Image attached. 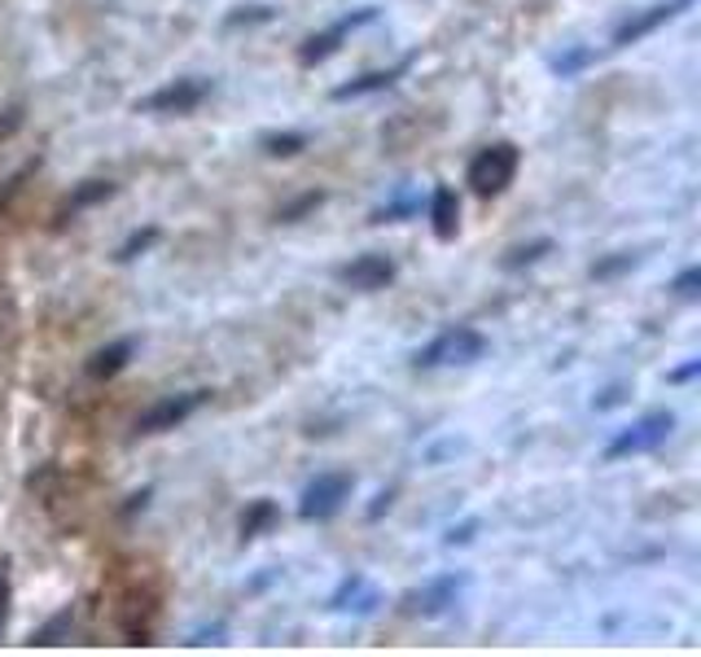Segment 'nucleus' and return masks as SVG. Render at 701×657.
I'll use <instances>...</instances> for the list:
<instances>
[{"instance_id":"20","label":"nucleus","mask_w":701,"mask_h":657,"mask_svg":"<svg viewBox=\"0 0 701 657\" xmlns=\"http://www.w3.org/2000/svg\"><path fill=\"white\" fill-rule=\"evenodd\" d=\"M114 193V185H105V180H92L88 189H79L75 198H70V211H79V207H88V202H97V198H110Z\"/></svg>"},{"instance_id":"21","label":"nucleus","mask_w":701,"mask_h":657,"mask_svg":"<svg viewBox=\"0 0 701 657\" xmlns=\"http://www.w3.org/2000/svg\"><path fill=\"white\" fill-rule=\"evenodd\" d=\"M641 259L636 255H623V259H610V264H597L592 268V277H610V272H623V268H636Z\"/></svg>"},{"instance_id":"22","label":"nucleus","mask_w":701,"mask_h":657,"mask_svg":"<svg viewBox=\"0 0 701 657\" xmlns=\"http://www.w3.org/2000/svg\"><path fill=\"white\" fill-rule=\"evenodd\" d=\"M9 623V561H0V632Z\"/></svg>"},{"instance_id":"3","label":"nucleus","mask_w":701,"mask_h":657,"mask_svg":"<svg viewBox=\"0 0 701 657\" xmlns=\"http://www.w3.org/2000/svg\"><path fill=\"white\" fill-rule=\"evenodd\" d=\"M671 430H676V412H671V408H654V412L636 416L627 430H619V434L610 438V447H605V460L614 465V460H627V456L658 452V447L671 438Z\"/></svg>"},{"instance_id":"15","label":"nucleus","mask_w":701,"mask_h":657,"mask_svg":"<svg viewBox=\"0 0 701 657\" xmlns=\"http://www.w3.org/2000/svg\"><path fill=\"white\" fill-rule=\"evenodd\" d=\"M259 145H264V154H272V158H294L299 149H308V132H268Z\"/></svg>"},{"instance_id":"11","label":"nucleus","mask_w":701,"mask_h":657,"mask_svg":"<svg viewBox=\"0 0 701 657\" xmlns=\"http://www.w3.org/2000/svg\"><path fill=\"white\" fill-rule=\"evenodd\" d=\"M132 355H136V337H114L110 346L92 350V359H88V377H92V381H110V377H119V372L132 364Z\"/></svg>"},{"instance_id":"17","label":"nucleus","mask_w":701,"mask_h":657,"mask_svg":"<svg viewBox=\"0 0 701 657\" xmlns=\"http://www.w3.org/2000/svg\"><path fill=\"white\" fill-rule=\"evenodd\" d=\"M154 242H158V229H145V233H132V237H127V242L119 246V255H114V259H119V264H127V259H136V255H145V250H149Z\"/></svg>"},{"instance_id":"7","label":"nucleus","mask_w":701,"mask_h":657,"mask_svg":"<svg viewBox=\"0 0 701 657\" xmlns=\"http://www.w3.org/2000/svg\"><path fill=\"white\" fill-rule=\"evenodd\" d=\"M211 399V390H185V394H167V399H158L154 408H145L141 416H136V434H167V430H176V425H185L202 403Z\"/></svg>"},{"instance_id":"12","label":"nucleus","mask_w":701,"mask_h":657,"mask_svg":"<svg viewBox=\"0 0 701 657\" xmlns=\"http://www.w3.org/2000/svg\"><path fill=\"white\" fill-rule=\"evenodd\" d=\"M430 229H434L438 242H452V237H456V229H460V202H456V189L438 185V189L430 193Z\"/></svg>"},{"instance_id":"8","label":"nucleus","mask_w":701,"mask_h":657,"mask_svg":"<svg viewBox=\"0 0 701 657\" xmlns=\"http://www.w3.org/2000/svg\"><path fill=\"white\" fill-rule=\"evenodd\" d=\"M693 0H663V4H649V9H641V13H632L619 31H614V40H610V48H627V44H641L645 35H654L658 26H667V22H676L685 9H689Z\"/></svg>"},{"instance_id":"16","label":"nucleus","mask_w":701,"mask_h":657,"mask_svg":"<svg viewBox=\"0 0 701 657\" xmlns=\"http://www.w3.org/2000/svg\"><path fill=\"white\" fill-rule=\"evenodd\" d=\"M553 250V237H539V242H531V246H518V250H509V259H504V268H526V264H535V259H544Z\"/></svg>"},{"instance_id":"9","label":"nucleus","mask_w":701,"mask_h":657,"mask_svg":"<svg viewBox=\"0 0 701 657\" xmlns=\"http://www.w3.org/2000/svg\"><path fill=\"white\" fill-rule=\"evenodd\" d=\"M394 259L390 255H355L350 264L338 268V281L350 290H386L394 281Z\"/></svg>"},{"instance_id":"1","label":"nucleus","mask_w":701,"mask_h":657,"mask_svg":"<svg viewBox=\"0 0 701 657\" xmlns=\"http://www.w3.org/2000/svg\"><path fill=\"white\" fill-rule=\"evenodd\" d=\"M518 167H522V149H518L513 141H496V145H487V149H478V154L469 158L465 185H469L478 198H500V193L513 185Z\"/></svg>"},{"instance_id":"19","label":"nucleus","mask_w":701,"mask_h":657,"mask_svg":"<svg viewBox=\"0 0 701 657\" xmlns=\"http://www.w3.org/2000/svg\"><path fill=\"white\" fill-rule=\"evenodd\" d=\"M592 57H597L592 48H575V53H566V57H557V62H553V70H557V75H575V70H583V66H588Z\"/></svg>"},{"instance_id":"13","label":"nucleus","mask_w":701,"mask_h":657,"mask_svg":"<svg viewBox=\"0 0 701 657\" xmlns=\"http://www.w3.org/2000/svg\"><path fill=\"white\" fill-rule=\"evenodd\" d=\"M416 57H403L399 66H390V70H368V75H359V79H350V83H338L334 88V101H355V97H372V92H386L408 66H412Z\"/></svg>"},{"instance_id":"5","label":"nucleus","mask_w":701,"mask_h":657,"mask_svg":"<svg viewBox=\"0 0 701 657\" xmlns=\"http://www.w3.org/2000/svg\"><path fill=\"white\" fill-rule=\"evenodd\" d=\"M211 97V79L189 75V79H171L163 88H154L149 97H136V114H189Z\"/></svg>"},{"instance_id":"2","label":"nucleus","mask_w":701,"mask_h":657,"mask_svg":"<svg viewBox=\"0 0 701 657\" xmlns=\"http://www.w3.org/2000/svg\"><path fill=\"white\" fill-rule=\"evenodd\" d=\"M487 333H478L474 325H447L443 333H434L416 355L412 364L416 368H452V364H474L487 355Z\"/></svg>"},{"instance_id":"23","label":"nucleus","mask_w":701,"mask_h":657,"mask_svg":"<svg viewBox=\"0 0 701 657\" xmlns=\"http://www.w3.org/2000/svg\"><path fill=\"white\" fill-rule=\"evenodd\" d=\"M698 372H701V359H689L685 368H676V372H671V381H693Z\"/></svg>"},{"instance_id":"6","label":"nucleus","mask_w":701,"mask_h":657,"mask_svg":"<svg viewBox=\"0 0 701 657\" xmlns=\"http://www.w3.org/2000/svg\"><path fill=\"white\" fill-rule=\"evenodd\" d=\"M377 13H381L377 4H359V9H350V13H343L338 22H330L325 31H316V35H312V40H308V44L299 48V62H303V66H316V62L334 57V53H338V48L347 44V40L355 35V31H359V26L377 22Z\"/></svg>"},{"instance_id":"14","label":"nucleus","mask_w":701,"mask_h":657,"mask_svg":"<svg viewBox=\"0 0 701 657\" xmlns=\"http://www.w3.org/2000/svg\"><path fill=\"white\" fill-rule=\"evenodd\" d=\"M272 522H277V504H272V500H255V504L242 513V539H259Z\"/></svg>"},{"instance_id":"18","label":"nucleus","mask_w":701,"mask_h":657,"mask_svg":"<svg viewBox=\"0 0 701 657\" xmlns=\"http://www.w3.org/2000/svg\"><path fill=\"white\" fill-rule=\"evenodd\" d=\"M671 290H676V299H685V303H698V299H701V268H698V264H693V268H685V272L676 277V286H671Z\"/></svg>"},{"instance_id":"4","label":"nucleus","mask_w":701,"mask_h":657,"mask_svg":"<svg viewBox=\"0 0 701 657\" xmlns=\"http://www.w3.org/2000/svg\"><path fill=\"white\" fill-rule=\"evenodd\" d=\"M355 491V478L334 469V474H316L308 487H303V500H299V517L303 522H330L343 513V504Z\"/></svg>"},{"instance_id":"10","label":"nucleus","mask_w":701,"mask_h":657,"mask_svg":"<svg viewBox=\"0 0 701 657\" xmlns=\"http://www.w3.org/2000/svg\"><path fill=\"white\" fill-rule=\"evenodd\" d=\"M465 583H469L465 575H438V579H430L421 592H412V597H408V605H412V614L434 619V614H443L447 605H456V597H460V588H465Z\"/></svg>"}]
</instances>
